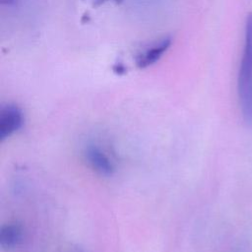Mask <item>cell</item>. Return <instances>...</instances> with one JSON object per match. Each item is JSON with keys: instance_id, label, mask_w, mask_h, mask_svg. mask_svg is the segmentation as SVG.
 Returning <instances> with one entry per match:
<instances>
[{"instance_id": "6da1fadb", "label": "cell", "mask_w": 252, "mask_h": 252, "mask_svg": "<svg viewBox=\"0 0 252 252\" xmlns=\"http://www.w3.org/2000/svg\"><path fill=\"white\" fill-rule=\"evenodd\" d=\"M237 92L243 119L252 126V13L245 24L244 47L237 78Z\"/></svg>"}, {"instance_id": "52a82bcc", "label": "cell", "mask_w": 252, "mask_h": 252, "mask_svg": "<svg viewBox=\"0 0 252 252\" xmlns=\"http://www.w3.org/2000/svg\"><path fill=\"white\" fill-rule=\"evenodd\" d=\"M96 1H99V2H104V1H108V0H96ZM116 1H118V0H116Z\"/></svg>"}, {"instance_id": "5b68a950", "label": "cell", "mask_w": 252, "mask_h": 252, "mask_svg": "<svg viewBox=\"0 0 252 252\" xmlns=\"http://www.w3.org/2000/svg\"><path fill=\"white\" fill-rule=\"evenodd\" d=\"M23 239V230L19 224L9 223L4 225L0 232V243L5 249H11L18 246Z\"/></svg>"}, {"instance_id": "7a4b0ae2", "label": "cell", "mask_w": 252, "mask_h": 252, "mask_svg": "<svg viewBox=\"0 0 252 252\" xmlns=\"http://www.w3.org/2000/svg\"><path fill=\"white\" fill-rule=\"evenodd\" d=\"M171 43L172 37L170 35H165L143 47L135 57L137 67L144 69L157 63L168 50Z\"/></svg>"}, {"instance_id": "3957f363", "label": "cell", "mask_w": 252, "mask_h": 252, "mask_svg": "<svg viewBox=\"0 0 252 252\" xmlns=\"http://www.w3.org/2000/svg\"><path fill=\"white\" fill-rule=\"evenodd\" d=\"M24 122L22 110L15 104H7L0 110V139L4 140L17 132Z\"/></svg>"}, {"instance_id": "8992f818", "label": "cell", "mask_w": 252, "mask_h": 252, "mask_svg": "<svg viewBox=\"0 0 252 252\" xmlns=\"http://www.w3.org/2000/svg\"><path fill=\"white\" fill-rule=\"evenodd\" d=\"M0 2L2 3V4H12L13 2H14V0H0Z\"/></svg>"}, {"instance_id": "277c9868", "label": "cell", "mask_w": 252, "mask_h": 252, "mask_svg": "<svg viewBox=\"0 0 252 252\" xmlns=\"http://www.w3.org/2000/svg\"><path fill=\"white\" fill-rule=\"evenodd\" d=\"M85 158L89 165L99 174L109 175L114 170V163L109 156L95 144L87 146Z\"/></svg>"}]
</instances>
